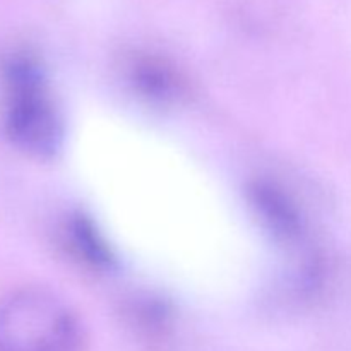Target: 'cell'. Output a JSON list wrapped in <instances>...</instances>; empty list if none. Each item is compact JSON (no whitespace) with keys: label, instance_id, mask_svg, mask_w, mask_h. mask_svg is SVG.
<instances>
[{"label":"cell","instance_id":"cell-4","mask_svg":"<svg viewBox=\"0 0 351 351\" xmlns=\"http://www.w3.org/2000/svg\"><path fill=\"white\" fill-rule=\"evenodd\" d=\"M69 233H71L72 245L75 243V249L79 250V254L86 257V261L93 264L110 263L108 247L105 245L101 237L96 233V230L93 228V225L88 219L79 218L72 221Z\"/></svg>","mask_w":351,"mask_h":351},{"label":"cell","instance_id":"cell-2","mask_svg":"<svg viewBox=\"0 0 351 351\" xmlns=\"http://www.w3.org/2000/svg\"><path fill=\"white\" fill-rule=\"evenodd\" d=\"M82 329L53 293L24 288L0 302V351H81Z\"/></svg>","mask_w":351,"mask_h":351},{"label":"cell","instance_id":"cell-1","mask_svg":"<svg viewBox=\"0 0 351 351\" xmlns=\"http://www.w3.org/2000/svg\"><path fill=\"white\" fill-rule=\"evenodd\" d=\"M3 130L17 149L50 158L64 141V120L34 58L17 55L3 72Z\"/></svg>","mask_w":351,"mask_h":351},{"label":"cell","instance_id":"cell-3","mask_svg":"<svg viewBox=\"0 0 351 351\" xmlns=\"http://www.w3.org/2000/svg\"><path fill=\"white\" fill-rule=\"evenodd\" d=\"M254 204L271 230L281 239L291 240L298 237L302 230L300 218L293 204L287 201L281 192L269 185H257L252 191Z\"/></svg>","mask_w":351,"mask_h":351},{"label":"cell","instance_id":"cell-5","mask_svg":"<svg viewBox=\"0 0 351 351\" xmlns=\"http://www.w3.org/2000/svg\"><path fill=\"white\" fill-rule=\"evenodd\" d=\"M137 82L143 86L146 93L154 96L170 95L171 89L175 88V81L171 72L165 65L156 60H143L136 67Z\"/></svg>","mask_w":351,"mask_h":351}]
</instances>
